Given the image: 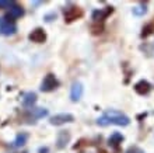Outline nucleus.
Masks as SVG:
<instances>
[{
  "label": "nucleus",
  "mask_w": 154,
  "mask_h": 153,
  "mask_svg": "<svg viewBox=\"0 0 154 153\" xmlns=\"http://www.w3.org/2000/svg\"><path fill=\"white\" fill-rule=\"evenodd\" d=\"M129 117L121 113V111H116V110H108L97 120V124L101 125V126H108V125L126 126V125H129Z\"/></svg>",
  "instance_id": "nucleus-1"
},
{
  "label": "nucleus",
  "mask_w": 154,
  "mask_h": 153,
  "mask_svg": "<svg viewBox=\"0 0 154 153\" xmlns=\"http://www.w3.org/2000/svg\"><path fill=\"white\" fill-rule=\"evenodd\" d=\"M17 32V25L14 20H10L8 17H2L0 18V34L2 35H14Z\"/></svg>",
  "instance_id": "nucleus-2"
},
{
  "label": "nucleus",
  "mask_w": 154,
  "mask_h": 153,
  "mask_svg": "<svg viewBox=\"0 0 154 153\" xmlns=\"http://www.w3.org/2000/svg\"><path fill=\"white\" fill-rule=\"evenodd\" d=\"M63 14H65V21L66 23H73L74 20L83 17V10L77 6H66L63 8Z\"/></svg>",
  "instance_id": "nucleus-3"
},
{
  "label": "nucleus",
  "mask_w": 154,
  "mask_h": 153,
  "mask_svg": "<svg viewBox=\"0 0 154 153\" xmlns=\"http://www.w3.org/2000/svg\"><path fill=\"white\" fill-rule=\"evenodd\" d=\"M57 87H59V80L55 77V75L48 73V75L45 76V79L42 80L41 90H42V91H45V93H49V91H53V90L57 89Z\"/></svg>",
  "instance_id": "nucleus-4"
},
{
  "label": "nucleus",
  "mask_w": 154,
  "mask_h": 153,
  "mask_svg": "<svg viewBox=\"0 0 154 153\" xmlns=\"http://www.w3.org/2000/svg\"><path fill=\"white\" fill-rule=\"evenodd\" d=\"M73 121H74L73 115L66 113V114H56V115H53L49 122L52 125H63V124H66V122H73Z\"/></svg>",
  "instance_id": "nucleus-5"
},
{
  "label": "nucleus",
  "mask_w": 154,
  "mask_h": 153,
  "mask_svg": "<svg viewBox=\"0 0 154 153\" xmlns=\"http://www.w3.org/2000/svg\"><path fill=\"white\" fill-rule=\"evenodd\" d=\"M28 40L31 42H37V44H42L46 41V32L42 28H35L32 30V32H29Z\"/></svg>",
  "instance_id": "nucleus-6"
},
{
  "label": "nucleus",
  "mask_w": 154,
  "mask_h": 153,
  "mask_svg": "<svg viewBox=\"0 0 154 153\" xmlns=\"http://www.w3.org/2000/svg\"><path fill=\"white\" fill-rule=\"evenodd\" d=\"M112 11H114V7H105L104 10H94L93 11L94 23H102Z\"/></svg>",
  "instance_id": "nucleus-7"
},
{
  "label": "nucleus",
  "mask_w": 154,
  "mask_h": 153,
  "mask_svg": "<svg viewBox=\"0 0 154 153\" xmlns=\"http://www.w3.org/2000/svg\"><path fill=\"white\" fill-rule=\"evenodd\" d=\"M23 16H24V8H23V6H18L17 3L13 4L11 7L8 8V13L6 14V17H8L10 20L14 21H16V18H20Z\"/></svg>",
  "instance_id": "nucleus-8"
},
{
  "label": "nucleus",
  "mask_w": 154,
  "mask_h": 153,
  "mask_svg": "<svg viewBox=\"0 0 154 153\" xmlns=\"http://www.w3.org/2000/svg\"><path fill=\"white\" fill-rule=\"evenodd\" d=\"M81 96H83V84H81V83H79V81H76V83H73V84H72V90H70V98H72V101H73V103H77V101L81 98Z\"/></svg>",
  "instance_id": "nucleus-9"
},
{
  "label": "nucleus",
  "mask_w": 154,
  "mask_h": 153,
  "mask_svg": "<svg viewBox=\"0 0 154 153\" xmlns=\"http://www.w3.org/2000/svg\"><path fill=\"white\" fill-rule=\"evenodd\" d=\"M150 90H151V84L147 80H140L134 84V91L137 93V94H140V96H146V94H149Z\"/></svg>",
  "instance_id": "nucleus-10"
},
{
  "label": "nucleus",
  "mask_w": 154,
  "mask_h": 153,
  "mask_svg": "<svg viewBox=\"0 0 154 153\" xmlns=\"http://www.w3.org/2000/svg\"><path fill=\"white\" fill-rule=\"evenodd\" d=\"M70 142V132L69 131H60L57 133V139H56V145L59 149L66 148V145Z\"/></svg>",
  "instance_id": "nucleus-11"
},
{
  "label": "nucleus",
  "mask_w": 154,
  "mask_h": 153,
  "mask_svg": "<svg viewBox=\"0 0 154 153\" xmlns=\"http://www.w3.org/2000/svg\"><path fill=\"white\" fill-rule=\"evenodd\" d=\"M122 142H123V135L119 132H114L109 136V139H108V145L118 152L119 150V145H121Z\"/></svg>",
  "instance_id": "nucleus-12"
},
{
  "label": "nucleus",
  "mask_w": 154,
  "mask_h": 153,
  "mask_svg": "<svg viewBox=\"0 0 154 153\" xmlns=\"http://www.w3.org/2000/svg\"><path fill=\"white\" fill-rule=\"evenodd\" d=\"M48 115V110H45V108H32V110H29L28 111V120L29 122L34 120H39V118H44Z\"/></svg>",
  "instance_id": "nucleus-13"
},
{
  "label": "nucleus",
  "mask_w": 154,
  "mask_h": 153,
  "mask_svg": "<svg viewBox=\"0 0 154 153\" xmlns=\"http://www.w3.org/2000/svg\"><path fill=\"white\" fill-rule=\"evenodd\" d=\"M35 103H37V94H35V93L29 91V93H27V94H24L23 105H24L25 108H32Z\"/></svg>",
  "instance_id": "nucleus-14"
},
{
  "label": "nucleus",
  "mask_w": 154,
  "mask_h": 153,
  "mask_svg": "<svg viewBox=\"0 0 154 153\" xmlns=\"http://www.w3.org/2000/svg\"><path fill=\"white\" fill-rule=\"evenodd\" d=\"M27 139H28V135L25 132H20L16 136V141L13 142V146L14 148H21V146H24L27 143Z\"/></svg>",
  "instance_id": "nucleus-15"
},
{
  "label": "nucleus",
  "mask_w": 154,
  "mask_h": 153,
  "mask_svg": "<svg viewBox=\"0 0 154 153\" xmlns=\"http://www.w3.org/2000/svg\"><path fill=\"white\" fill-rule=\"evenodd\" d=\"M154 32V23H149L143 27V31H142V38H147L150 37L151 34Z\"/></svg>",
  "instance_id": "nucleus-16"
},
{
  "label": "nucleus",
  "mask_w": 154,
  "mask_h": 153,
  "mask_svg": "<svg viewBox=\"0 0 154 153\" xmlns=\"http://www.w3.org/2000/svg\"><path fill=\"white\" fill-rule=\"evenodd\" d=\"M104 31V24L102 23H94L91 25V32H93L94 35H98V34H102Z\"/></svg>",
  "instance_id": "nucleus-17"
},
{
  "label": "nucleus",
  "mask_w": 154,
  "mask_h": 153,
  "mask_svg": "<svg viewBox=\"0 0 154 153\" xmlns=\"http://www.w3.org/2000/svg\"><path fill=\"white\" fill-rule=\"evenodd\" d=\"M147 8H146V4H143V6H137V7H133V14L136 16H143V14H146Z\"/></svg>",
  "instance_id": "nucleus-18"
},
{
  "label": "nucleus",
  "mask_w": 154,
  "mask_h": 153,
  "mask_svg": "<svg viewBox=\"0 0 154 153\" xmlns=\"http://www.w3.org/2000/svg\"><path fill=\"white\" fill-rule=\"evenodd\" d=\"M16 2H8V0H0V8H10Z\"/></svg>",
  "instance_id": "nucleus-19"
},
{
  "label": "nucleus",
  "mask_w": 154,
  "mask_h": 153,
  "mask_svg": "<svg viewBox=\"0 0 154 153\" xmlns=\"http://www.w3.org/2000/svg\"><path fill=\"white\" fill-rule=\"evenodd\" d=\"M126 153H143V150L140 148H137V146H132V148L126 150Z\"/></svg>",
  "instance_id": "nucleus-20"
},
{
  "label": "nucleus",
  "mask_w": 154,
  "mask_h": 153,
  "mask_svg": "<svg viewBox=\"0 0 154 153\" xmlns=\"http://www.w3.org/2000/svg\"><path fill=\"white\" fill-rule=\"evenodd\" d=\"M39 153H48V148H41Z\"/></svg>",
  "instance_id": "nucleus-21"
},
{
  "label": "nucleus",
  "mask_w": 154,
  "mask_h": 153,
  "mask_svg": "<svg viewBox=\"0 0 154 153\" xmlns=\"http://www.w3.org/2000/svg\"><path fill=\"white\" fill-rule=\"evenodd\" d=\"M98 153H108V152H105V150H100Z\"/></svg>",
  "instance_id": "nucleus-22"
},
{
  "label": "nucleus",
  "mask_w": 154,
  "mask_h": 153,
  "mask_svg": "<svg viewBox=\"0 0 154 153\" xmlns=\"http://www.w3.org/2000/svg\"><path fill=\"white\" fill-rule=\"evenodd\" d=\"M24 153H25V152H24Z\"/></svg>",
  "instance_id": "nucleus-23"
}]
</instances>
